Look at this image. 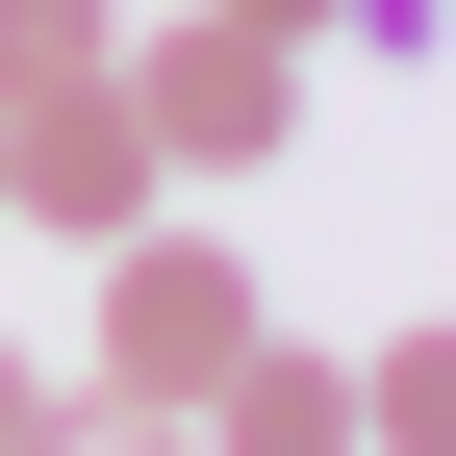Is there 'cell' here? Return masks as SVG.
Returning <instances> with one entry per match:
<instances>
[{"mask_svg":"<svg viewBox=\"0 0 456 456\" xmlns=\"http://www.w3.org/2000/svg\"><path fill=\"white\" fill-rule=\"evenodd\" d=\"M254 330H279V305H254V254H228V228H178V203L102 228V406H203Z\"/></svg>","mask_w":456,"mask_h":456,"instance_id":"cell-1","label":"cell"},{"mask_svg":"<svg viewBox=\"0 0 456 456\" xmlns=\"http://www.w3.org/2000/svg\"><path fill=\"white\" fill-rule=\"evenodd\" d=\"M127 127H152V178H279L305 51H254V26H127Z\"/></svg>","mask_w":456,"mask_h":456,"instance_id":"cell-2","label":"cell"},{"mask_svg":"<svg viewBox=\"0 0 456 456\" xmlns=\"http://www.w3.org/2000/svg\"><path fill=\"white\" fill-rule=\"evenodd\" d=\"M178 178H152V127H127V51H102V77H51V102H0V228H152Z\"/></svg>","mask_w":456,"mask_h":456,"instance_id":"cell-3","label":"cell"},{"mask_svg":"<svg viewBox=\"0 0 456 456\" xmlns=\"http://www.w3.org/2000/svg\"><path fill=\"white\" fill-rule=\"evenodd\" d=\"M203 456H355V355H305V330H254V355L178 406Z\"/></svg>","mask_w":456,"mask_h":456,"instance_id":"cell-4","label":"cell"},{"mask_svg":"<svg viewBox=\"0 0 456 456\" xmlns=\"http://www.w3.org/2000/svg\"><path fill=\"white\" fill-rule=\"evenodd\" d=\"M355 456H456V330H380L355 355Z\"/></svg>","mask_w":456,"mask_h":456,"instance_id":"cell-5","label":"cell"},{"mask_svg":"<svg viewBox=\"0 0 456 456\" xmlns=\"http://www.w3.org/2000/svg\"><path fill=\"white\" fill-rule=\"evenodd\" d=\"M127 51V0H0V102H51V77H102Z\"/></svg>","mask_w":456,"mask_h":456,"instance_id":"cell-6","label":"cell"},{"mask_svg":"<svg viewBox=\"0 0 456 456\" xmlns=\"http://www.w3.org/2000/svg\"><path fill=\"white\" fill-rule=\"evenodd\" d=\"M26 456H203V431H178V406H102V380H77V406H51Z\"/></svg>","mask_w":456,"mask_h":456,"instance_id":"cell-7","label":"cell"},{"mask_svg":"<svg viewBox=\"0 0 456 456\" xmlns=\"http://www.w3.org/2000/svg\"><path fill=\"white\" fill-rule=\"evenodd\" d=\"M26 431H51V355H26V330H0V456H26Z\"/></svg>","mask_w":456,"mask_h":456,"instance_id":"cell-8","label":"cell"},{"mask_svg":"<svg viewBox=\"0 0 456 456\" xmlns=\"http://www.w3.org/2000/svg\"><path fill=\"white\" fill-rule=\"evenodd\" d=\"M203 26H254V51H305V26H330V0H203Z\"/></svg>","mask_w":456,"mask_h":456,"instance_id":"cell-9","label":"cell"}]
</instances>
